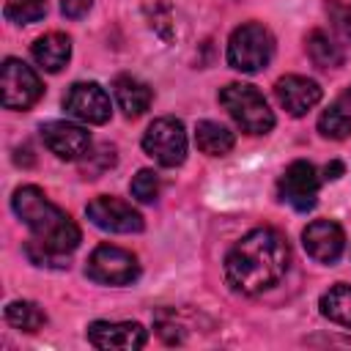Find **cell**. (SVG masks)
Returning <instances> with one entry per match:
<instances>
[{"mask_svg": "<svg viewBox=\"0 0 351 351\" xmlns=\"http://www.w3.org/2000/svg\"><path fill=\"white\" fill-rule=\"evenodd\" d=\"M346 104H348V110H351V88H348V93H346Z\"/></svg>", "mask_w": 351, "mask_h": 351, "instance_id": "cell-28", "label": "cell"}, {"mask_svg": "<svg viewBox=\"0 0 351 351\" xmlns=\"http://www.w3.org/2000/svg\"><path fill=\"white\" fill-rule=\"evenodd\" d=\"M69 115L85 123H107L110 118V96L99 82H74L63 99Z\"/></svg>", "mask_w": 351, "mask_h": 351, "instance_id": "cell-11", "label": "cell"}, {"mask_svg": "<svg viewBox=\"0 0 351 351\" xmlns=\"http://www.w3.org/2000/svg\"><path fill=\"white\" fill-rule=\"evenodd\" d=\"M304 47H307L310 60H313L318 69H337V66H343V60H346L340 44H335L324 30H313V33L304 38Z\"/></svg>", "mask_w": 351, "mask_h": 351, "instance_id": "cell-18", "label": "cell"}, {"mask_svg": "<svg viewBox=\"0 0 351 351\" xmlns=\"http://www.w3.org/2000/svg\"><path fill=\"white\" fill-rule=\"evenodd\" d=\"M85 214L96 228L110 230V233H140L145 225L140 211H134L129 203H123L118 197H107V195L90 200Z\"/></svg>", "mask_w": 351, "mask_h": 351, "instance_id": "cell-9", "label": "cell"}, {"mask_svg": "<svg viewBox=\"0 0 351 351\" xmlns=\"http://www.w3.org/2000/svg\"><path fill=\"white\" fill-rule=\"evenodd\" d=\"M85 271H88V277L93 282H101V285H129V282H134L140 277V263L123 247L99 244L90 252Z\"/></svg>", "mask_w": 351, "mask_h": 351, "instance_id": "cell-6", "label": "cell"}, {"mask_svg": "<svg viewBox=\"0 0 351 351\" xmlns=\"http://www.w3.org/2000/svg\"><path fill=\"white\" fill-rule=\"evenodd\" d=\"M274 96L291 115L299 118L321 101V85L302 74H285L274 82Z\"/></svg>", "mask_w": 351, "mask_h": 351, "instance_id": "cell-14", "label": "cell"}, {"mask_svg": "<svg viewBox=\"0 0 351 351\" xmlns=\"http://www.w3.org/2000/svg\"><path fill=\"white\" fill-rule=\"evenodd\" d=\"M0 88H3V107L5 110H27L44 93L38 74L16 58H5L3 71H0Z\"/></svg>", "mask_w": 351, "mask_h": 351, "instance_id": "cell-7", "label": "cell"}, {"mask_svg": "<svg viewBox=\"0 0 351 351\" xmlns=\"http://www.w3.org/2000/svg\"><path fill=\"white\" fill-rule=\"evenodd\" d=\"M129 189H132V197H137L140 203H154L156 195H159V176L145 167V170H140V173L132 178Z\"/></svg>", "mask_w": 351, "mask_h": 351, "instance_id": "cell-24", "label": "cell"}, {"mask_svg": "<svg viewBox=\"0 0 351 351\" xmlns=\"http://www.w3.org/2000/svg\"><path fill=\"white\" fill-rule=\"evenodd\" d=\"M277 195L282 203L293 206L296 211H310L318 197V173L310 162L296 159L285 167L277 184Z\"/></svg>", "mask_w": 351, "mask_h": 351, "instance_id": "cell-8", "label": "cell"}, {"mask_svg": "<svg viewBox=\"0 0 351 351\" xmlns=\"http://www.w3.org/2000/svg\"><path fill=\"white\" fill-rule=\"evenodd\" d=\"M47 14V0H5V16L16 25H33Z\"/></svg>", "mask_w": 351, "mask_h": 351, "instance_id": "cell-22", "label": "cell"}, {"mask_svg": "<svg viewBox=\"0 0 351 351\" xmlns=\"http://www.w3.org/2000/svg\"><path fill=\"white\" fill-rule=\"evenodd\" d=\"M291 266V247L285 236L274 228H255L241 236L228 258H225V277L228 285L239 293H263L274 288Z\"/></svg>", "mask_w": 351, "mask_h": 351, "instance_id": "cell-1", "label": "cell"}, {"mask_svg": "<svg viewBox=\"0 0 351 351\" xmlns=\"http://www.w3.org/2000/svg\"><path fill=\"white\" fill-rule=\"evenodd\" d=\"M5 321L22 332H38L44 324H47V313L36 304V302H8L5 307Z\"/></svg>", "mask_w": 351, "mask_h": 351, "instance_id": "cell-20", "label": "cell"}, {"mask_svg": "<svg viewBox=\"0 0 351 351\" xmlns=\"http://www.w3.org/2000/svg\"><path fill=\"white\" fill-rule=\"evenodd\" d=\"M115 165V148L112 145H99L96 151H88L80 159L82 167V178H99L104 170H110Z\"/></svg>", "mask_w": 351, "mask_h": 351, "instance_id": "cell-23", "label": "cell"}, {"mask_svg": "<svg viewBox=\"0 0 351 351\" xmlns=\"http://www.w3.org/2000/svg\"><path fill=\"white\" fill-rule=\"evenodd\" d=\"M195 143H197V148L206 156H225L233 148L236 137H233V132L228 126H222L217 121H197V126H195Z\"/></svg>", "mask_w": 351, "mask_h": 351, "instance_id": "cell-17", "label": "cell"}, {"mask_svg": "<svg viewBox=\"0 0 351 351\" xmlns=\"http://www.w3.org/2000/svg\"><path fill=\"white\" fill-rule=\"evenodd\" d=\"M321 313H324L329 321H335V324L351 329V285H346V282L332 285V288L321 296Z\"/></svg>", "mask_w": 351, "mask_h": 351, "instance_id": "cell-19", "label": "cell"}, {"mask_svg": "<svg viewBox=\"0 0 351 351\" xmlns=\"http://www.w3.org/2000/svg\"><path fill=\"white\" fill-rule=\"evenodd\" d=\"M148 340L137 321H93L88 326V343L101 351H137Z\"/></svg>", "mask_w": 351, "mask_h": 351, "instance_id": "cell-10", "label": "cell"}, {"mask_svg": "<svg viewBox=\"0 0 351 351\" xmlns=\"http://www.w3.org/2000/svg\"><path fill=\"white\" fill-rule=\"evenodd\" d=\"M332 22H335V30L351 41V5H332Z\"/></svg>", "mask_w": 351, "mask_h": 351, "instance_id": "cell-25", "label": "cell"}, {"mask_svg": "<svg viewBox=\"0 0 351 351\" xmlns=\"http://www.w3.org/2000/svg\"><path fill=\"white\" fill-rule=\"evenodd\" d=\"M143 151L162 167H176L186 159V132L178 118H156L143 134Z\"/></svg>", "mask_w": 351, "mask_h": 351, "instance_id": "cell-5", "label": "cell"}, {"mask_svg": "<svg viewBox=\"0 0 351 351\" xmlns=\"http://www.w3.org/2000/svg\"><path fill=\"white\" fill-rule=\"evenodd\" d=\"M30 55H33V60H36L44 71L58 74V71L69 63V58H71V38L63 36V33L38 36V38L33 41V47H30Z\"/></svg>", "mask_w": 351, "mask_h": 351, "instance_id": "cell-15", "label": "cell"}, {"mask_svg": "<svg viewBox=\"0 0 351 351\" xmlns=\"http://www.w3.org/2000/svg\"><path fill=\"white\" fill-rule=\"evenodd\" d=\"M219 104L247 134H266L274 126V112L258 88L244 82H230L219 90Z\"/></svg>", "mask_w": 351, "mask_h": 351, "instance_id": "cell-3", "label": "cell"}, {"mask_svg": "<svg viewBox=\"0 0 351 351\" xmlns=\"http://www.w3.org/2000/svg\"><path fill=\"white\" fill-rule=\"evenodd\" d=\"M41 140L44 145L66 162H80L88 151H90V134L69 121H49L41 126Z\"/></svg>", "mask_w": 351, "mask_h": 351, "instance_id": "cell-12", "label": "cell"}, {"mask_svg": "<svg viewBox=\"0 0 351 351\" xmlns=\"http://www.w3.org/2000/svg\"><path fill=\"white\" fill-rule=\"evenodd\" d=\"M318 132L329 140H346L351 137V110L343 104H332L318 118Z\"/></svg>", "mask_w": 351, "mask_h": 351, "instance_id": "cell-21", "label": "cell"}, {"mask_svg": "<svg viewBox=\"0 0 351 351\" xmlns=\"http://www.w3.org/2000/svg\"><path fill=\"white\" fill-rule=\"evenodd\" d=\"M93 0H60V11L69 16V19H80L90 11Z\"/></svg>", "mask_w": 351, "mask_h": 351, "instance_id": "cell-26", "label": "cell"}, {"mask_svg": "<svg viewBox=\"0 0 351 351\" xmlns=\"http://www.w3.org/2000/svg\"><path fill=\"white\" fill-rule=\"evenodd\" d=\"M302 244L307 255L318 263H335L343 255L346 247V233L337 222L332 219H315L302 230Z\"/></svg>", "mask_w": 351, "mask_h": 351, "instance_id": "cell-13", "label": "cell"}, {"mask_svg": "<svg viewBox=\"0 0 351 351\" xmlns=\"http://www.w3.org/2000/svg\"><path fill=\"white\" fill-rule=\"evenodd\" d=\"M112 93H115V101H118V107L123 110L126 118L143 115L154 101V90L145 82L134 80V77H118L112 82Z\"/></svg>", "mask_w": 351, "mask_h": 351, "instance_id": "cell-16", "label": "cell"}, {"mask_svg": "<svg viewBox=\"0 0 351 351\" xmlns=\"http://www.w3.org/2000/svg\"><path fill=\"white\" fill-rule=\"evenodd\" d=\"M343 170H346V167H343L340 162H329V165L324 167V178H332V181H335V178L343 176Z\"/></svg>", "mask_w": 351, "mask_h": 351, "instance_id": "cell-27", "label": "cell"}, {"mask_svg": "<svg viewBox=\"0 0 351 351\" xmlns=\"http://www.w3.org/2000/svg\"><path fill=\"white\" fill-rule=\"evenodd\" d=\"M274 55V36L261 22H244L230 33L228 41V63L236 71L255 74L269 66Z\"/></svg>", "mask_w": 351, "mask_h": 351, "instance_id": "cell-4", "label": "cell"}, {"mask_svg": "<svg viewBox=\"0 0 351 351\" xmlns=\"http://www.w3.org/2000/svg\"><path fill=\"white\" fill-rule=\"evenodd\" d=\"M11 208L30 228V233H33L30 241L49 250L52 255L66 261V255L80 247L82 236H80V228L74 225V219L63 208L49 203L38 186H19L11 197Z\"/></svg>", "mask_w": 351, "mask_h": 351, "instance_id": "cell-2", "label": "cell"}]
</instances>
